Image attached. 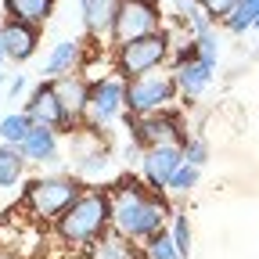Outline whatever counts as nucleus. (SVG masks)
<instances>
[{
  "instance_id": "obj_1",
  "label": "nucleus",
  "mask_w": 259,
  "mask_h": 259,
  "mask_svg": "<svg viewBox=\"0 0 259 259\" xmlns=\"http://www.w3.org/2000/svg\"><path fill=\"white\" fill-rule=\"evenodd\" d=\"M162 220H166V205L144 198L134 184H130V191H119V198L112 205V223H115V231L126 234V238H141V234L151 238L162 227Z\"/></svg>"
},
{
  "instance_id": "obj_2",
  "label": "nucleus",
  "mask_w": 259,
  "mask_h": 259,
  "mask_svg": "<svg viewBox=\"0 0 259 259\" xmlns=\"http://www.w3.org/2000/svg\"><path fill=\"white\" fill-rule=\"evenodd\" d=\"M112 220V202L105 194H83L58 216V234L65 241H94Z\"/></svg>"
},
{
  "instance_id": "obj_3",
  "label": "nucleus",
  "mask_w": 259,
  "mask_h": 259,
  "mask_svg": "<svg viewBox=\"0 0 259 259\" xmlns=\"http://www.w3.org/2000/svg\"><path fill=\"white\" fill-rule=\"evenodd\" d=\"M162 58H166V36H162V32H148V36L119 44L115 61H119V72L126 79H137V76H148L151 69H158Z\"/></svg>"
},
{
  "instance_id": "obj_4",
  "label": "nucleus",
  "mask_w": 259,
  "mask_h": 259,
  "mask_svg": "<svg viewBox=\"0 0 259 259\" xmlns=\"http://www.w3.org/2000/svg\"><path fill=\"white\" fill-rule=\"evenodd\" d=\"M29 209L36 216H61L79 194H76V184L65 180V177H51V180H32L29 184Z\"/></svg>"
},
{
  "instance_id": "obj_5",
  "label": "nucleus",
  "mask_w": 259,
  "mask_h": 259,
  "mask_svg": "<svg viewBox=\"0 0 259 259\" xmlns=\"http://www.w3.org/2000/svg\"><path fill=\"white\" fill-rule=\"evenodd\" d=\"M155 25H158V11L151 0H122L115 18V40L126 44V40L148 36V32H155Z\"/></svg>"
},
{
  "instance_id": "obj_6",
  "label": "nucleus",
  "mask_w": 259,
  "mask_h": 259,
  "mask_svg": "<svg viewBox=\"0 0 259 259\" xmlns=\"http://www.w3.org/2000/svg\"><path fill=\"white\" fill-rule=\"evenodd\" d=\"M173 94V83L162 76H137L126 87V105L134 112H155L158 105H166Z\"/></svg>"
},
{
  "instance_id": "obj_7",
  "label": "nucleus",
  "mask_w": 259,
  "mask_h": 259,
  "mask_svg": "<svg viewBox=\"0 0 259 259\" xmlns=\"http://www.w3.org/2000/svg\"><path fill=\"white\" fill-rule=\"evenodd\" d=\"M180 166H184V151L173 148V144L148 148V155H144V177H148L151 187H169V180Z\"/></svg>"
},
{
  "instance_id": "obj_8",
  "label": "nucleus",
  "mask_w": 259,
  "mask_h": 259,
  "mask_svg": "<svg viewBox=\"0 0 259 259\" xmlns=\"http://www.w3.org/2000/svg\"><path fill=\"white\" fill-rule=\"evenodd\" d=\"M122 105H126V87H122L119 79H105V83H97V87L90 90V101H87L90 122H94V126L108 122Z\"/></svg>"
},
{
  "instance_id": "obj_9",
  "label": "nucleus",
  "mask_w": 259,
  "mask_h": 259,
  "mask_svg": "<svg viewBox=\"0 0 259 259\" xmlns=\"http://www.w3.org/2000/svg\"><path fill=\"white\" fill-rule=\"evenodd\" d=\"M25 115L36 122V126H51V130L69 126V119H72L69 112H65V105H61V97H58L54 87H36V94H32Z\"/></svg>"
},
{
  "instance_id": "obj_10",
  "label": "nucleus",
  "mask_w": 259,
  "mask_h": 259,
  "mask_svg": "<svg viewBox=\"0 0 259 259\" xmlns=\"http://www.w3.org/2000/svg\"><path fill=\"white\" fill-rule=\"evenodd\" d=\"M0 47H4V54L11 61H25L32 51H36V32H32L25 22H15L11 18V25L0 29Z\"/></svg>"
},
{
  "instance_id": "obj_11",
  "label": "nucleus",
  "mask_w": 259,
  "mask_h": 259,
  "mask_svg": "<svg viewBox=\"0 0 259 259\" xmlns=\"http://www.w3.org/2000/svg\"><path fill=\"white\" fill-rule=\"evenodd\" d=\"M119 4H122V0H83V22H87V29H90V32H108V29H115Z\"/></svg>"
},
{
  "instance_id": "obj_12",
  "label": "nucleus",
  "mask_w": 259,
  "mask_h": 259,
  "mask_svg": "<svg viewBox=\"0 0 259 259\" xmlns=\"http://www.w3.org/2000/svg\"><path fill=\"white\" fill-rule=\"evenodd\" d=\"M54 151H58V137L51 126H32L29 137L22 141L25 162H47V158H54Z\"/></svg>"
},
{
  "instance_id": "obj_13",
  "label": "nucleus",
  "mask_w": 259,
  "mask_h": 259,
  "mask_svg": "<svg viewBox=\"0 0 259 259\" xmlns=\"http://www.w3.org/2000/svg\"><path fill=\"white\" fill-rule=\"evenodd\" d=\"M4 8H8V15H11L15 22L40 25V22H47L54 0H4Z\"/></svg>"
},
{
  "instance_id": "obj_14",
  "label": "nucleus",
  "mask_w": 259,
  "mask_h": 259,
  "mask_svg": "<svg viewBox=\"0 0 259 259\" xmlns=\"http://www.w3.org/2000/svg\"><path fill=\"white\" fill-rule=\"evenodd\" d=\"M209 79H212V65H205V61H187V65L177 69V83H180V90L187 97L202 94L209 87Z\"/></svg>"
},
{
  "instance_id": "obj_15",
  "label": "nucleus",
  "mask_w": 259,
  "mask_h": 259,
  "mask_svg": "<svg viewBox=\"0 0 259 259\" xmlns=\"http://www.w3.org/2000/svg\"><path fill=\"white\" fill-rule=\"evenodd\" d=\"M76 58H79V40H61V44L51 51L47 65H44V76H47V79H61V72H72Z\"/></svg>"
},
{
  "instance_id": "obj_16",
  "label": "nucleus",
  "mask_w": 259,
  "mask_h": 259,
  "mask_svg": "<svg viewBox=\"0 0 259 259\" xmlns=\"http://www.w3.org/2000/svg\"><path fill=\"white\" fill-rule=\"evenodd\" d=\"M54 90H58V97H61V105H65L69 115H79L87 108V101H90V90H87L83 79H58Z\"/></svg>"
},
{
  "instance_id": "obj_17",
  "label": "nucleus",
  "mask_w": 259,
  "mask_h": 259,
  "mask_svg": "<svg viewBox=\"0 0 259 259\" xmlns=\"http://www.w3.org/2000/svg\"><path fill=\"white\" fill-rule=\"evenodd\" d=\"M90 259H134V248L126 245V234H101L90 241Z\"/></svg>"
},
{
  "instance_id": "obj_18",
  "label": "nucleus",
  "mask_w": 259,
  "mask_h": 259,
  "mask_svg": "<svg viewBox=\"0 0 259 259\" xmlns=\"http://www.w3.org/2000/svg\"><path fill=\"white\" fill-rule=\"evenodd\" d=\"M173 130H177V122H173L169 115H162V119H148V122H141V126H137V141H141V144H148V148H158V144H169Z\"/></svg>"
},
{
  "instance_id": "obj_19",
  "label": "nucleus",
  "mask_w": 259,
  "mask_h": 259,
  "mask_svg": "<svg viewBox=\"0 0 259 259\" xmlns=\"http://www.w3.org/2000/svg\"><path fill=\"white\" fill-rule=\"evenodd\" d=\"M22 166H25V155H22L18 144H4V148H0V187H11L22 177Z\"/></svg>"
},
{
  "instance_id": "obj_20",
  "label": "nucleus",
  "mask_w": 259,
  "mask_h": 259,
  "mask_svg": "<svg viewBox=\"0 0 259 259\" xmlns=\"http://www.w3.org/2000/svg\"><path fill=\"white\" fill-rule=\"evenodd\" d=\"M36 126L25 112H18V115H8L4 122H0V137H4V144H18L22 148V141L29 137V130Z\"/></svg>"
},
{
  "instance_id": "obj_21",
  "label": "nucleus",
  "mask_w": 259,
  "mask_h": 259,
  "mask_svg": "<svg viewBox=\"0 0 259 259\" xmlns=\"http://www.w3.org/2000/svg\"><path fill=\"white\" fill-rule=\"evenodd\" d=\"M259 18V0H241V4L234 8V15L227 18V29L231 32H245L248 25H255Z\"/></svg>"
},
{
  "instance_id": "obj_22",
  "label": "nucleus",
  "mask_w": 259,
  "mask_h": 259,
  "mask_svg": "<svg viewBox=\"0 0 259 259\" xmlns=\"http://www.w3.org/2000/svg\"><path fill=\"white\" fill-rule=\"evenodd\" d=\"M148 255H151V259H184V255H180V248H177V241H173V238H166L162 231H155V234H151V241H148Z\"/></svg>"
},
{
  "instance_id": "obj_23",
  "label": "nucleus",
  "mask_w": 259,
  "mask_h": 259,
  "mask_svg": "<svg viewBox=\"0 0 259 259\" xmlns=\"http://www.w3.org/2000/svg\"><path fill=\"white\" fill-rule=\"evenodd\" d=\"M241 4V0H202V11L209 15V18H231L234 15V8Z\"/></svg>"
},
{
  "instance_id": "obj_24",
  "label": "nucleus",
  "mask_w": 259,
  "mask_h": 259,
  "mask_svg": "<svg viewBox=\"0 0 259 259\" xmlns=\"http://www.w3.org/2000/svg\"><path fill=\"white\" fill-rule=\"evenodd\" d=\"M194 184H198V166H191V162H184V166L173 173V180H169L173 191H187V187H194Z\"/></svg>"
},
{
  "instance_id": "obj_25",
  "label": "nucleus",
  "mask_w": 259,
  "mask_h": 259,
  "mask_svg": "<svg viewBox=\"0 0 259 259\" xmlns=\"http://www.w3.org/2000/svg\"><path fill=\"white\" fill-rule=\"evenodd\" d=\"M173 241H177L180 255L187 259V252H191V227H187V216H184V212H177V227H173Z\"/></svg>"
},
{
  "instance_id": "obj_26",
  "label": "nucleus",
  "mask_w": 259,
  "mask_h": 259,
  "mask_svg": "<svg viewBox=\"0 0 259 259\" xmlns=\"http://www.w3.org/2000/svg\"><path fill=\"white\" fill-rule=\"evenodd\" d=\"M205 144L202 141H187L184 144V162H191V166H205Z\"/></svg>"
},
{
  "instance_id": "obj_27",
  "label": "nucleus",
  "mask_w": 259,
  "mask_h": 259,
  "mask_svg": "<svg viewBox=\"0 0 259 259\" xmlns=\"http://www.w3.org/2000/svg\"><path fill=\"white\" fill-rule=\"evenodd\" d=\"M198 44H202V61L212 65V61H216V36H212V32H205V36H198Z\"/></svg>"
},
{
  "instance_id": "obj_28",
  "label": "nucleus",
  "mask_w": 259,
  "mask_h": 259,
  "mask_svg": "<svg viewBox=\"0 0 259 259\" xmlns=\"http://www.w3.org/2000/svg\"><path fill=\"white\" fill-rule=\"evenodd\" d=\"M22 90H25V76H15V79L8 83V94L15 97V94H22Z\"/></svg>"
},
{
  "instance_id": "obj_29",
  "label": "nucleus",
  "mask_w": 259,
  "mask_h": 259,
  "mask_svg": "<svg viewBox=\"0 0 259 259\" xmlns=\"http://www.w3.org/2000/svg\"><path fill=\"white\" fill-rule=\"evenodd\" d=\"M4 58H8V54H4V47H0V61H4Z\"/></svg>"
},
{
  "instance_id": "obj_30",
  "label": "nucleus",
  "mask_w": 259,
  "mask_h": 259,
  "mask_svg": "<svg viewBox=\"0 0 259 259\" xmlns=\"http://www.w3.org/2000/svg\"><path fill=\"white\" fill-rule=\"evenodd\" d=\"M0 259H11V255H8V252H0Z\"/></svg>"
},
{
  "instance_id": "obj_31",
  "label": "nucleus",
  "mask_w": 259,
  "mask_h": 259,
  "mask_svg": "<svg viewBox=\"0 0 259 259\" xmlns=\"http://www.w3.org/2000/svg\"><path fill=\"white\" fill-rule=\"evenodd\" d=\"M0 83H4V72H0Z\"/></svg>"
},
{
  "instance_id": "obj_32",
  "label": "nucleus",
  "mask_w": 259,
  "mask_h": 259,
  "mask_svg": "<svg viewBox=\"0 0 259 259\" xmlns=\"http://www.w3.org/2000/svg\"><path fill=\"white\" fill-rule=\"evenodd\" d=\"M255 25H259V18H255Z\"/></svg>"
}]
</instances>
